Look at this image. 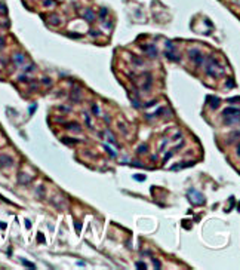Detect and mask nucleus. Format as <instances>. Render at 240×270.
<instances>
[{
  "label": "nucleus",
  "instance_id": "obj_1",
  "mask_svg": "<svg viewBox=\"0 0 240 270\" xmlns=\"http://www.w3.org/2000/svg\"><path fill=\"white\" fill-rule=\"evenodd\" d=\"M222 119H224L225 125L237 123V122L240 120V108H233V107L224 108V111H222Z\"/></svg>",
  "mask_w": 240,
  "mask_h": 270
},
{
  "label": "nucleus",
  "instance_id": "obj_2",
  "mask_svg": "<svg viewBox=\"0 0 240 270\" xmlns=\"http://www.w3.org/2000/svg\"><path fill=\"white\" fill-rule=\"evenodd\" d=\"M187 197L190 199V202L193 204L194 206H200L203 202H205V197L199 193V192H196V190H190L188 193H187Z\"/></svg>",
  "mask_w": 240,
  "mask_h": 270
},
{
  "label": "nucleus",
  "instance_id": "obj_3",
  "mask_svg": "<svg viewBox=\"0 0 240 270\" xmlns=\"http://www.w3.org/2000/svg\"><path fill=\"white\" fill-rule=\"evenodd\" d=\"M188 57L196 62V65H202L203 64V57L200 55V51H197V49H191L188 52Z\"/></svg>",
  "mask_w": 240,
  "mask_h": 270
},
{
  "label": "nucleus",
  "instance_id": "obj_4",
  "mask_svg": "<svg viewBox=\"0 0 240 270\" xmlns=\"http://www.w3.org/2000/svg\"><path fill=\"white\" fill-rule=\"evenodd\" d=\"M12 163H13V160H12V157H11V156L0 154V168H2V169H5V168H9Z\"/></svg>",
  "mask_w": 240,
  "mask_h": 270
},
{
  "label": "nucleus",
  "instance_id": "obj_5",
  "mask_svg": "<svg viewBox=\"0 0 240 270\" xmlns=\"http://www.w3.org/2000/svg\"><path fill=\"white\" fill-rule=\"evenodd\" d=\"M208 101H209V105H210L212 110H217L221 104V100L218 97H208Z\"/></svg>",
  "mask_w": 240,
  "mask_h": 270
},
{
  "label": "nucleus",
  "instance_id": "obj_6",
  "mask_svg": "<svg viewBox=\"0 0 240 270\" xmlns=\"http://www.w3.org/2000/svg\"><path fill=\"white\" fill-rule=\"evenodd\" d=\"M71 98H73V101H74V102H77V101H79V98H80V89H79L77 86L73 89V94H71Z\"/></svg>",
  "mask_w": 240,
  "mask_h": 270
},
{
  "label": "nucleus",
  "instance_id": "obj_7",
  "mask_svg": "<svg viewBox=\"0 0 240 270\" xmlns=\"http://www.w3.org/2000/svg\"><path fill=\"white\" fill-rule=\"evenodd\" d=\"M21 263L25 266V267H28V269H36V264L31 263V261H28V260H25V258H21Z\"/></svg>",
  "mask_w": 240,
  "mask_h": 270
},
{
  "label": "nucleus",
  "instance_id": "obj_8",
  "mask_svg": "<svg viewBox=\"0 0 240 270\" xmlns=\"http://www.w3.org/2000/svg\"><path fill=\"white\" fill-rule=\"evenodd\" d=\"M62 143L65 144H79L80 140H74V138H62Z\"/></svg>",
  "mask_w": 240,
  "mask_h": 270
},
{
  "label": "nucleus",
  "instance_id": "obj_9",
  "mask_svg": "<svg viewBox=\"0 0 240 270\" xmlns=\"http://www.w3.org/2000/svg\"><path fill=\"white\" fill-rule=\"evenodd\" d=\"M15 61H16L18 65L24 64V55H22V54H16V55H15Z\"/></svg>",
  "mask_w": 240,
  "mask_h": 270
},
{
  "label": "nucleus",
  "instance_id": "obj_10",
  "mask_svg": "<svg viewBox=\"0 0 240 270\" xmlns=\"http://www.w3.org/2000/svg\"><path fill=\"white\" fill-rule=\"evenodd\" d=\"M85 18H86L88 21H93V12H92L90 9H88V11L85 12Z\"/></svg>",
  "mask_w": 240,
  "mask_h": 270
},
{
  "label": "nucleus",
  "instance_id": "obj_11",
  "mask_svg": "<svg viewBox=\"0 0 240 270\" xmlns=\"http://www.w3.org/2000/svg\"><path fill=\"white\" fill-rule=\"evenodd\" d=\"M49 21L52 22V24H59V22H61L59 18H58L56 15H51V19H49Z\"/></svg>",
  "mask_w": 240,
  "mask_h": 270
},
{
  "label": "nucleus",
  "instance_id": "obj_12",
  "mask_svg": "<svg viewBox=\"0 0 240 270\" xmlns=\"http://www.w3.org/2000/svg\"><path fill=\"white\" fill-rule=\"evenodd\" d=\"M104 148H105V151H108V153H110V156H111V157H116V153L110 148V146H108V144H104Z\"/></svg>",
  "mask_w": 240,
  "mask_h": 270
},
{
  "label": "nucleus",
  "instance_id": "obj_13",
  "mask_svg": "<svg viewBox=\"0 0 240 270\" xmlns=\"http://www.w3.org/2000/svg\"><path fill=\"white\" fill-rule=\"evenodd\" d=\"M68 129H76V131H79L80 129V126L79 125H76V123H70V125H65Z\"/></svg>",
  "mask_w": 240,
  "mask_h": 270
},
{
  "label": "nucleus",
  "instance_id": "obj_14",
  "mask_svg": "<svg viewBox=\"0 0 240 270\" xmlns=\"http://www.w3.org/2000/svg\"><path fill=\"white\" fill-rule=\"evenodd\" d=\"M133 178H135V180H138V181H144V180H145V175H141V174H135V175H133Z\"/></svg>",
  "mask_w": 240,
  "mask_h": 270
},
{
  "label": "nucleus",
  "instance_id": "obj_15",
  "mask_svg": "<svg viewBox=\"0 0 240 270\" xmlns=\"http://www.w3.org/2000/svg\"><path fill=\"white\" fill-rule=\"evenodd\" d=\"M105 16H107V9H105V8H101V12H100V18H101V19H104Z\"/></svg>",
  "mask_w": 240,
  "mask_h": 270
},
{
  "label": "nucleus",
  "instance_id": "obj_16",
  "mask_svg": "<svg viewBox=\"0 0 240 270\" xmlns=\"http://www.w3.org/2000/svg\"><path fill=\"white\" fill-rule=\"evenodd\" d=\"M153 263H154V266H156V269H160L162 266H160V261L159 260H156V258H153Z\"/></svg>",
  "mask_w": 240,
  "mask_h": 270
},
{
  "label": "nucleus",
  "instance_id": "obj_17",
  "mask_svg": "<svg viewBox=\"0 0 240 270\" xmlns=\"http://www.w3.org/2000/svg\"><path fill=\"white\" fill-rule=\"evenodd\" d=\"M171 156H172V151H169V153H167V154L163 157V160H164V162H166V160H169V159H171Z\"/></svg>",
  "mask_w": 240,
  "mask_h": 270
},
{
  "label": "nucleus",
  "instance_id": "obj_18",
  "mask_svg": "<svg viewBox=\"0 0 240 270\" xmlns=\"http://www.w3.org/2000/svg\"><path fill=\"white\" fill-rule=\"evenodd\" d=\"M43 5H44V6H51V5H54V0H44Z\"/></svg>",
  "mask_w": 240,
  "mask_h": 270
},
{
  "label": "nucleus",
  "instance_id": "obj_19",
  "mask_svg": "<svg viewBox=\"0 0 240 270\" xmlns=\"http://www.w3.org/2000/svg\"><path fill=\"white\" fill-rule=\"evenodd\" d=\"M145 151H147V147L145 146H142V147L138 148V153H145Z\"/></svg>",
  "mask_w": 240,
  "mask_h": 270
},
{
  "label": "nucleus",
  "instance_id": "obj_20",
  "mask_svg": "<svg viewBox=\"0 0 240 270\" xmlns=\"http://www.w3.org/2000/svg\"><path fill=\"white\" fill-rule=\"evenodd\" d=\"M233 86H234V82H233L231 79H228V80H227V88H233Z\"/></svg>",
  "mask_w": 240,
  "mask_h": 270
},
{
  "label": "nucleus",
  "instance_id": "obj_21",
  "mask_svg": "<svg viewBox=\"0 0 240 270\" xmlns=\"http://www.w3.org/2000/svg\"><path fill=\"white\" fill-rule=\"evenodd\" d=\"M37 239H39V242H44V237H43V233H37Z\"/></svg>",
  "mask_w": 240,
  "mask_h": 270
},
{
  "label": "nucleus",
  "instance_id": "obj_22",
  "mask_svg": "<svg viewBox=\"0 0 240 270\" xmlns=\"http://www.w3.org/2000/svg\"><path fill=\"white\" fill-rule=\"evenodd\" d=\"M136 267L138 269H147V266L144 264V263H136Z\"/></svg>",
  "mask_w": 240,
  "mask_h": 270
},
{
  "label": "nucleus",
  "instance_id": "obj_23",
  "mask_svg": "<svg viewBox=\"0 0 240 270\" xmlns=\"http://www.w3.org/2000/svg\"><path fill=\"white\" fill-rule=\"evenodd\" d=\"M74 226H76V230H77V232L82 230V224H80V223H74Z\"/></svg>",
  "mask_w": 240,
  "mask_h": 270
},
{
  "label": "nucleus",
  "instance_id": "obj_24",
  "mask_svg": "<svg viewBox=\"0 0 240 270\" xmlns=\"http://www.w3.org/2000/svg\"><path fill=\"white\" fill-rule=\"evenodd\" d=\"M0 200H2V202H6V204H11V202H9L6 197H3V196H0ZM11 205H13V204H11Z\"/></svg>",
  "mask_w": 240,
  "mask_h": 270
},
{
  "label": "nucleus",
  "instance_id": "obj_25",
  "mask_svg": "<svg viewBox=\"0 0 240 270\" xmlns=\"http://www.w3.org/2000/svg\"><path fill=\"white\" fill-rule=\"evenodd\" d=\"M92 111H93L95 115H98V113H100V111H98V107H97V105H93V107H92Z\"/></svg>",
  "mask_w": 240,
  "mask_h": 270
},
{
  "label": "nucleus",
  "instance_id": "obj_26",
  "mask_svg": "<svg viewBox=\"0 0 240 270\" xmlns=\"http://www.w3.org/2000/svg\"><path fill=\"white\" fill-rule=\"evenodd\" d=\"M25 226H27V229H30V227H31V223H30V220H25Z\"/></svg>",
  "mask_w": 240,
  "mask_h": 270
},
{
  "label": "nucleus",
  "instance_id": "obj_27",
  "mask_svg": "<svg viewBox=\"0 0 240 270\" xmlns=\"http://www.w3.org/2000/svg\"><path fill=\"white\" fill-rule=\"evenodd\" d=\"M70 37H80V34H74V33H68Z\"/></svg>",
  "mask_w": 240,
  "mask_h": 270
},
{
  "label": "nucleus",
  "instance_id": "obj_28",
  "mask_svg": "<svg viewBox=\"0 0 240 270\" xmlns=\"http://www.w3.org/2000/svg\"><path fill=\"white\" fill-rule=\"evenodd\" d=\"M0 9H2V12H3V13H5V12H6V8H5V6H3V5H0Z\"/></svg>",
  "mask_w": 240,
  "mask_h": 270
},
{
  "label": "nucleus",
  "instance_id": "obj_29",
  "mask_svg": "<svg viewBox=\"0 0 240 270\" xmlns=\"http://www.w3.org/2000/svg\"><path fill=\"white\" fill-rule=\"evenodd\" d=\"M0 227H2V229H6V223H0Z\"/></svg>",
  "mask_w": 240,
  "mask_h": 270
},
{
  "label": "nucleus",
  "instance_id": "obj_30",
  "mask_svg": "<svg viewBox=\"0 0 240 270\" xmlns=\"http://www.w3.org/2000/svg\"><path fill=\"white\" fill-rule=\"evenodd\" d=\"M77 266H79V267H83V266H85V263H83V261H79V263H77Z\"/></svg>",
  "mask_w": 240,
  "mask_h": 270
},
{
  "label": "nucleus",
  "instance_id": "obj_31",
  "mask_svg": "<svg viewBox=\"0 0 240 270\" xmlns=\"http://www.w3.org/2000/svg\"><path fill=\"white\" fill-rule=\"evenodd\" d=\"M237 154L240 156V144H239V147H237Z\"/></svg>",
  "mask_w": 240,
  "mask_h": 270
},
{
  "label": "nucleus",
  "instance_id": "obj_32",
  "mask_svg": "<svg viewBox=\"0 0 240 270\" xmlns=\"http://www.w3.org/2000/svg\"><path fill=\"white\" fill-rule=\"evenodd\" d=\"M239 211H240V204H239Z\"/></svg>",
  "mask_w": 240,
  "mask_h": 270
}]
</instances>
